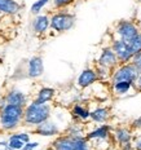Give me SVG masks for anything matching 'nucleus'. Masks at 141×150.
I'll return each instance as SVG.
<instances>
[{"mask_svg": "<svg viewBox=\"0 0 141 150\" xmlns=\"http://www.w3.org/2000/svg\"><path fill=\"white\" fill-rule=\"evenodd\" d=\"M49 117H51V106L35 101L25 109L23 120L27 126H39L40 123L48 120Z\"/></svg>", "mask_w": 141, "mask_h": 150, "instance_id": "nucleus-1", "label": "nucleus"}, {"mask_svg": "<svg viewBox=\"0 0 141 150\" xmlns=\"http://www.w3.org/2000/svg\"><path fill=\"white\" fill-rule=\"evenodd\" d=\"M25 115V110L22 106L16 105H4L0 111V123L4 129H14L20 124Z\"/></svg>", "mask_w": 141, "mask_h": 150, "instance_id": "nucleus-2", "label": "nucleus"}, {"mask_svg": "<svg viewBox=\"0 0 141 150\" xmlns=\"http://www.w3.org/2000/svg\"><path fill=\"white\" fill-rule=\"evenodd\" d=\"M141 71L137 69L132 62L123 64L120 67H118L113 74V83L115 82H131L135 83L136 79L139 78Z\"/></svg>", "mask_w": 141, "mask_h": 150, "instance_id": "nucleus-3", "label": "nucleus"}, {"mask_svg": "<svg viewBox=\"0 0 141 150\" xmlns=\"http://www.w3.org/2000/svg\"><path fill=\"white\" fill-rule=\"evenodd\" d=\"M75 17L67 12H58L53 14L51 18V29L57 31V33H64V31L70 30L74 26Z\"/></svg>", "mask_w": 141, "mask_h": 150, "instance_id": "nucleus-4", "label": "nucleus"}, {"mask_svg": "<svg viewBox=\"0 0 141 150\" xmlns=\"http://www.w3.org/2000/svg\"><path fill=\"white\" fill-rule=\"evenodd\" d=\"M115 33L119 36V39L124 40V42L130 43L133 38H136L141 31L139 30V27L136 26L133 22L131 21H120L117 27H115Z\"/></svg>", "mask_w": 141, "mask_h": 150, "instance_id": "nucleus-5", "label": "nucleus"}, {"mask_svg": "<svg viewBox=\"0 0 141 150\" xmlns=\"http://www.w3.org/2000/svg\"><path fill=\"white\" fill-rule=\"evenodd\" d=\"M111 48H113V51L115 52V54H117V57H118V61L120 62V64H128V62L132 61L135 53L132 52V49H131V47L127 42H124V40H122V39H117L113 42Z\"/></svg>", "mask_w": 141, "mask_h": 150, "instance_id": "nucleus-6", "label": "nucleus"}, {"mask_svg": "<svg viewBox=\"0 0 141 150\" xmlns=\"http://www.w3.org/2000/svg\"><path fill=\"white\" fill-rule=\"evenodd\" d=\"M118 57L115 54V52L113 51V48H105L102 51L101 56L98 58V65L100 66H104L108 69H113L118 65Z\"/></svg>", "mask_w": 141, "mask_h": 150, "instance_id": "nucleus-7", "label": "nucleus"}, {"mask_svg": "<svg viewBox=\"0 0 141 150\" xmlns=\"http://www.w3.org/2000/svg\"><path fill=\"white\" fill-rule=\"evenodd\" d=\"M97 79H98V75H97L96 70L86 69V70L82 71V74L78 78V84H79V87H82V88H87V87L92 86Z\"/></svg>", "mask_w": 141, "mask_h": 150, "instance_id": "nucleus-8", "label": "nucleus"}, {"mask_svg": "<svg viewBox=\"0 0 141 150\" xmlns=\"http://www.w3.org/2000/svg\"><path fill=\"white\" fill-rule=\"evenodd\" d=\"M44 71V65H43V60L39 56H35L29 61V76L30 78H38L43 74Z\"/></svg>", "mask_w": 141, "mask_h": 150, "instance_id": "nucleus-9", "label": "nucleus"}, {"mask_svg": "<svg viewBox=\"0 0 141 150\" xmlns=\"http://www.w3.org/2000/svg\"><path fill=\"white\" fill-rule=\"evenodd\" d=\"M21 5L16 0H0V14H16Z\"/></svg>", "mask_w": 141, "mask_h": 150, "instance_id": "nucleus-10", "label": "nucleus"}, {"mask_svg": "<svg viewBox=\"0 0 141 150\" xmlns=\"http://www.w3.org/2000/svg\"><path fill=\"white\" fill-rule=\"evenodd\" d=\"M55 150H74V137L61 136L53 142Z\"/></svg>", "mask_w": 141, "mask_h": 150, "instance_id": "nucleus-11", "label": "nucleus"}, {"mask_svg": "<svg viewBox=\"0 0 141 150\" xmlns=\"http://www.w3.org/2000/svg\"><path fill=\"white\" fill-rule=\"evenodd\" d=\"M35 132L39 133V135H42V136H53L58 132V128L55 123H51V122L45 120L36 127Z\"/></svg>", "mask_w": 141, "mask_h": 150, "instance_id": "nucleus-12", "label": "nucleus"}, {"mask_svg": "<svg viewBox=\"0 0 141 150\" xmlns=\"http://www.w3.org/2000/svg\"><path fill=\"white\" fill-rule=\"evenodd\" d=\"M5 102L8 105H16V106H25L26 104V97L21 92H9L5 96Z\"/></svg>", "mask_w": 141, "mask_h": 150, "instance_id": "nucleus-13", "label": "nucleus"}, {"mask_svg": "<svg viewBox=\"0 0 141 150\" xmlns=\"http://www.w3.org/2000/svg\"><path fill=\"white\" fill-rule=\"evenodd\" d=\"M49 26H51V20L44 14L38 16L35 18V21H34V30H35V33H38V34L45 33Z\"/></svg>", "mask_w": 141, "mask_h": 150, "instance_id": "nucleus-14", "label": "nucleus"}, {"mask_svg": "<svg viewBox=\"0 0 141 150\" xmlns=\"http://www.w3.org/2000/svg\"><path fill=\"white\" fill-rule=\"evenodd\" d=\"M26 144H27V141H26V139L22 137V133H18V135H13L9 139L8 148L12 150H22Z\"/></svg>", "mask_w": 141, "mask_h": 150, "instance_id": "nucleus-15", "label": "nucleus"}, {"mask_svg": "<svg viewBox=\"0 0 141 150\" xmlns=\"http://www.w3.org/2000/svg\"><path fill=\"white\" fill-rule=\"evenodd\" d=\"M109 115V109L106 108H97L93 111H91V118H92L93 122H97V123H102V122L108 120Z\"/></svg>", "mask_w": 141, "mask_h": 150, "instance_id": "nucleus-16", "label": "nucleus"}, {"mask_svg": "<svg viewBox=\"0 0 141 150\" xmlns=\"http://www.w3.org/2000/svg\"><path fill=\"white\" fill-rule=\"evenodd\" d=\"M53 96H55V89L53 88H48V87L42 88L39 91V93H38L36 102H39V104H47V102L51 101L53 98Z\"/></svg>", "mask_w": 141, "mask_h": 150, "instance_id": "nucleus-17", "label": "nucleus"}, {"mask_svg": "<svg viewBox=\"0 0 141 150\" xmlns=\"http://www.w3.org/2000/svg\"><path fill=\"white\" fill-rule=\"evenodd\" d=\"M109 131H110V127L109 126H101L98 128H96L95 131L88 133L87 136V140H92V139H106L109 136Z\"/></svg>", "mask_w": 141, "mask_h": 150, "instance_id": "nucleus-18", "label": "nucleus"}, {"mask_svg": "<svg viewBox=\"0 0 141 150\" xmlns=\"http://www.w3.org/2000/svg\"><path fill=\"white\" fill-rule=\"evenodd\" d=\"M115 139L118 140L119 144L126 145V144L131 141V132L127 128H118V129L115 131Z\"/></svg>", "mask_w": 141, "mask_h": 150, "instance_id": "nucleus-19", "label": "nucleus"}, {"mask_svg": "<svg viewBox=\"0 0 141 150\" xmlns=\"http://www.w3.org/2000/svg\"><path fill=\"white\" fill-rule=\"evenodd\" d=\"M132 86H133V83H131V82H115L113 87H114V91L118 95H124V93H127L131 89Z\"/></svg>", "mask_w": 141, "mask_h": 150, "instance_id": "nucleus-20", "label": "nucleus"}, {"mask_svg": "<svg viewBox=\"0 0 141 150\" xmlns=\"http://www.w3.org/2000/svg\"><path fill=\"white\" fill-rule=\"evenodd\" d=\"M73 114L75 115V117L80 118V119H88V118L91 117V111H88L86 108H83V106L80 105H75L73 108Z\"/></svg>", "mask_w": 141, "mask_h": 150, "instance_id": "nucleus-21", "label": "nucleus"}, {"mask_svg": "<svg viewBox=\"0 0 141 150\" xmlns=\"http://www.w3.org/2000/svg\"><path fill=\"white\" fill-rule=\"evenodd\" d=\"M74 150H89L84 137H74Z\"/></svg>", "mask_w": 141, "mask_h": 150, "instance_id": "nucleus-22", "label": "nucleus"}, {"mask_svg": "<svg viewBox=\"0 0 141 150\" xmlns=\"http://www.w3.org/2000/svg\"><path fill=\"white\" fill-rule=\"evenodd\" d=\"M128 44H130L131 49H132V52L135 53V54H136V53H139V52H141V33L136 38H133V39L131 40Z\"/></svg>", "mask_w": 141, "mask_h": 150, "instance_id": "nucleus-23", "label": "nucleus"}, {"mask_svg": "<svg viewBox=\"0 0 141 150\" xmlns=\"http://www.w3.org/2000/svg\"><path fill=\"white\" fill-rule=\"evenodd\" d=\"M48 1H49V0H36V1L31 5V13L38 14L47 4H48Z\"/></svg>", "mask_w": 141, "mask_h": 150, "instance_id": "nucleus-24", "label": "nucleus"}, {"mask_svg": "<svg viewBox=\"0 0 141 150\" xmlns=\"http://www.w3.org/2000/svg\"><path fill=\"white\" fill-rule=\"evenodd\" d=\"M74 1L75 0H53V5L57 9H62V8H66L69 5H71Z\"/></svg>", "mask_w": 141, "mask_h": 150, "instance_id": "nucleus-25", "label": "nucleus"}, {"mask_svg": "<svg viewBox=\"0 0 141 150\" xmlns=\"http://www.w3.org/2000/svg\"><path fill=\"white\" fill-rule=\"evenodd\" d=\"M132 64L136 66L139 70L141 71V52H139V53H136V54L133 56V58H132Z\"/></svg>", "mask_w": 141, "mask_h": 150, "instance_id": "nucleus-26", "label": "nucleus"}, {"mask_svg": "<svg viewBox=\"0 0 141 150\" xmlns=\"http://www.w3.org/2000/svg\"><path fill=\"white\" fill-rule=\"evenodd\" d=\"M38 145H39L38 142H27L26 145L23 146V149H22V150H33V149L38 148Z\"/></svg>", "mask_w": 141, "mask_h": 150, "instance_id": "nucleus-27", "label": "nucleus"}, {"mask_svg": "<svg viewBox=\"0 0 141 150\" xmlns=\"http://www.w3.org/2000/svg\"><path fill=\"white\" fill-rule=\"evenodd\" d=\"M132 127H135V128H141V117H139L137 119H135L132 122Z\"/></svg>", "mask_w": 141, "mask_h": 150, "instance_id": "nucleus-28", "label": "nucleus"}, {"mask_svg": "<svg viewBox=\"0 0 141 150\" xmlns=\"http://www.w3.org/2000/svg\"><path fill=\"white\" fill-rule=\"evenodd\" d=\"M133 84L137 87V89L141 91V74L139 75V78H137V79H136V82H135Z\"/></svg>", "mask_w": 141, "mask_h": 150, "instance_id": "nucleus-29", "label": "nucleus"}, {"mask_svg": "<svg viewBox=\"0 0 141 150\" xmlns=\"http://www.w3.org/2000/svg\"><path fill=\"white\" fill-rule=\"evenodd\" d=\"M136 150H141V137L137 140V142H136Z\"/></svg>", "mask_w": 141, "mask_h": 150, "instance_id": "nucleus-30", "label": "nucleus"}, {"mask_svg": "<svg viewBox=\"0 0 141 150\" xmlns=\"http://www.w3.org/2000/svg\"><path fill=\"white\" fill-rule=\"evenodd\" d=\"M9 148H5V146H4V148H1V149H0V150H8Z\"/></svg>", "mask_w": 141, "mask_h": 150, "instance_id": "nucleus-31", "label": "nucleus"}, {"mask_svg": "<svg viewBox=\"0 0 141 150\" xmlns=\"http://www.w3.org/2000/svg\"><path fill=\"white\" fill-rule=\"evenodd\" d=\"M47 150H55V149H47Z\"/></svg>", "mask_w": 141, "mask_h": 150, "instance_id": "nucleus-32", "label": "nucleus"}, {"mask_svg": "<svg viewBox=\"0 0 141 150\" xmlns=\"http://www.w3.org/2000/svg\"><path fill=\"white\" fill-rule=\"evenodd\" d=\"M140 1H141V0H140Z\"/></svg>", "mask_w": 141, "mask_h": 150, "instance_id": "nucleus-33", "label": "nucleus"}, {"mask_svg": "<svg viewBox=\"0 0 141 150\" xmlns=\"http://www.w3.org/2000/svg\"><path fill=\"white\" fill-rule=\"evenodd\" d=\"M140 29H141V27H140Z\"/></svg>", "mask_w": 141, "mask_h": 150, "instance_id": "nucleus-34", "label": "nucleus"}]
</instances>
